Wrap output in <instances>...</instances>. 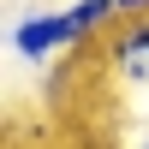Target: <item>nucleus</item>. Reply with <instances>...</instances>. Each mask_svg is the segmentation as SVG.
Here are the masks:
<instances>
[{
    "label": "nucleus",
    "instance_id": "obj_5",
    "mask_svg": "<svg viewBox=\"0 0 149 149\" xmlns=\"http://www.w3.org/2000/svg\"><path fill=\"white\" fill-rule=\"evenodd\" d=\"M131 149H149V137H137V143H131Z\"/></svg>",
    "mask_w": 149,
    "mask_h": 149
},
{
    "label": "nucleus",
    "instance_id": "obj_3",
    "mask_svg": "<svg viewBox=\"0 0 149 149\" xmlns=\"http://www.w3.org/2000/svg\"><path fill=\"white\" fill-rule=\"evenodd\" d=\"M72 24H78V36L84 42H95V36H113L119 24H125V6L119 0H72Z\"/></svg>",
    "mask_w": 149,
    "mask_h": 149
},
{
    "label": "nucleus",
    "instance_id": "obj_4",
    "mask_svg": "<svg viewBox=\"0 0 149 149\" xmlns=\"http://www.w3.org/2000/svg\"><path fill=\"white\" fill-rule=\"evenodd\" d=\"M119 6H125V18H137V12L149 18V0H119Z\"/></svg>",
    "mask_w": 149,
    "mask_h": 149
},
{
    "label": "nucleus",
    "instance_id": "obj_1",
    "mask_svg": "<svg viewBox=\"0 0 149 149\" xmlns=\"http://www.w3.org/2000/svg\"><path fill=\"white\" fill-rule=\"evenodd\" d=\"M6 48H12V60H24V66H48V60L78 54V48H90V42L78 36V24H72L66 6H36V12H24V18H12Z\"/></svg>",
    "mask_w": 149,
    "mask_h": 149
},
{
    "label": "nucleus",
    "instance_id": "obj_2",
    "mask_svg": "<svg viewBox=\"0 0 149 149\" xmlns=\"http://www.w3.org/2000/svg\"><path fill=\"white\" fill-rule=\"evenodd\" d=\"M119 90H149V18H125L102 48Z\"/></svg>",
    "mask_w": 149,
    "mask_h": 149
}]
</instances>
